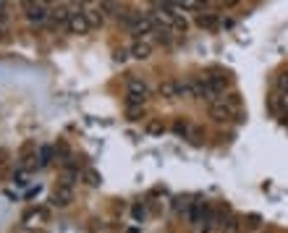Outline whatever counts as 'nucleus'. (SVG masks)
Wrapping results in <instances>:
<instances>
[{
  "instance_id": "obj_1",
  "label": "nucleus",
  "mask_w": 288,
  "mask_h": 233,
  "mask_svg": "<svg viewBox=\"0 0 288 233\" xmlns=\"http://www.w3.org/2000/svg\"><path fill=\"white\" fill-rule=\"evenodd\" d=\"M24 16L32 24H45V21L50 19V11L42 0H29V3H24Z\"/></svg>"
},
{
  "instance_id": "obj_34",
  "label": "nucleus",
  "mask_w": 288,
  "mask_h": 233,
  "mask_svg": "<svg viewBox=\"0 0 288 233\" xmlns=\"http://www.w3.org/2000/svg\"><path fill=\"white\" fill-rule=\"evenodd\" d=\"M238 3H241V0H223V6H225V8H236Z\"/></svg>"
},
{
  "instance_id": "obj_7",
  "label": "nucleus",
  "mask_w": 288,
  "mask_h": 233,
  "mask_svg": "<svg viewBox=\"0 0 288 233\" xmlns=\"http://www.w3.org/2000/svg\"><path fill=\"white\" fill-rule=\"evenodd\" d=\"M89 29H92V24L87 21L84 11H82V14H74L71 19H68V32H71V34H87Z\"/></svg>"
},
{
  "instance_id": "obj_10",
  "label": "nucleus",
  "mask_w": 288,
  "mask_h": 233,
  "mask_svg": "<svg viewBox=\"0 0 288 233\" xmlns=\"http://www.w3.org/2000/svg\"><path fill=\"white\" fill-rule=\"evenodd\" d=\"M131 55L136 58V61H147L149 55H152V45L139 40V42H134V48H131Z\"/></svg>"
},
{
  "instance_id": "obj_2",
  "label": "nucleus",
  "mask_w": 288,
  "mask_h": 233,
  "mask_svg": "<svg viewBox=\"0 0 288 233\" xmlns=\"http://www.w3.org/2000/svg\"><path fill=\"white\" fill-rule=\"evenodd\" d=\"M191 81H194V100L215 102V95H217V92L212 89L210 79H207V76H197V79H191Z\"/></svg>"
},
{
  "instance_id": "obj_13",
  "label": "nucleus",
  "mask_w": 288,
  "mask_h": 233,
  "mask_svg": "<svg viewBox=\"0 0 288 233\" xmlns=\"http://www.w3.org/2000/svg\"><path fill=\"white\" fill-rule=\"evenodd\" d=\"M217 24H220L217 14H197V27L199 29H215Z\"/></svg>"
},
{
  "instance_id": "obj_15",
  "label": "nucleus",
  "mask_w": 288,
  "mask_h": 233,
  "mask_svg": "<svg viewBox=\"0 0 288 233\" xmlns=\"http://www.w3.org/2000/svg\"><path fill=\"white\" fill-rule=\"evenodd\" d=\"M53 155H55V147H50V144H42L40 147V168H48L50 162H53Z\"/></svg>"
},
{
  "instance_id": "obj_6",
  "label": "nucleus",
  "mask_w": 288,
  "mask_h": 233,
  "mask_svg": "<svg viewBox=\"0 0 288 233\" xmlns=\"http://www.w3.org/2000/svg\"><path fill=\"white\" fill-rule=\"evenodd\" d=\"M74 14H71V8H66V6H61V8H53L50 11V24H53V29H68V19H71Z\"/></svg>"
},
{
  "instance_id": "obj_17",
  "label": "nucleus",
  "mask_w": 288,
  "mask_h": 233,
  "mask_svg": "<svg viewBox=\"0 0 288 233\" xmlns=\"http://www.w3.org/2000/svg\"><path fill=\"white\" fill-rule=\"evenodd\" d=\"M129 92H134V95H144V97L149 95V89H147L144 81L142 79H134V76L129 79Z\"/></svg>"
},
{
  "instance_id": "obj_12",
  "label": "nucleus",
  "mask_w": 288,
  "mask_h": 233,
  "mask_svg": "<svg viewBox=\"0 0 288 233\" xmlns=\"http://www.w3.org/2000/svg\"><path fill=\"white\" fill-rule=\"evenodd\" d=\"M144 131H147L149 136H163V131H165V123H163V118H147V123H144Z\"/></svg>"
},
{
  "instance_id": "obj_29",
  "label": "nucleus",
  "mask_w": 288,
  "mask_h": 233,
  "mask_svg": "<svg viewBox=\"0 0 288 233\" xmlns=\"http://www.w3.org/2000/svg\"><path fill=\"white\" fill-rule=\"evenodd\" d=\"M191 8L204 11V8H210V0H191Z\"/></svg>"
},
{
  "instance_id": "obj_31",
  "label": "nucleus",
  "mask_w": 288,
  "mask_h": 233,
  "mask_svg": "<svg viewBox=\"0 0 288 233\" xmlns=\"http://www.w3.org/2000/svg\"><path fill=\"white\" fill-rule=\"evenodd\" d=\"M202 136H204V131H202V129H194V131H191V139H194L197 144L202 142Z\"/></svg>"
},
{
  "instance_id": "obj_28",
  "label": "nucleus",
  "mask_w": 288,
  "mask_h": 233,
  "mask_svg": "<svg viewBox=\"0 0 288 233\" xmlns=\"http://www.w3.org/2000/svg\"><path fill=\"white\" fill-rule=\"evenodd\" d=\"M126 110H129V118H131V121L144 118V110H142V108H126Z\"/></svg>"
},
{
  "instance_id": "obj_38",
  "label": "nucleus",
  "mask_w": 288,
  "mask_h": 233,
  "mask_svg": "<svg viewBox=\"0 0 288 233\" xmlns=\"http://www.w3.org/2000/svg\"><path fill=\"white\" fill-rule=\"evenodd\" d=\"M6 40V32H3V27H0V42H3Z\"/></svg>"
},
{
  "instance_id": "obj_9",
  "label": "nucleus",
  "mask_w": 288,
  "mask_h": 233,
  "mask_svg": "<svg viewBox=\"0 0 288 233\" xmlns=\"http://www.w3.org/2000/svg\"><path fill=\"white\" fill-rule=\"evenodd\" d=\"M157 95L163 100H178V81H163V84L157 87Z\"/></svg>"
},
{
  "instance_id": "obj_35",
  "label": "nucleus",
  "mask_w": 288,
  "mask_h": 233,
  "mask_svg": "<svg viewBox=\"0 0 288 233\" xmlns=\"http://www.w3.org/2000/svg\"><path fill=\"white\" fill-rule=\"evenodd\" d=\"M45 6H58V3H63V0H42Z\"/></svg>"
},
{
  "instance_id": "obj_36",
  "label": "nucleus",
  "mask_w": 288,
  "mask_h": 233,
  "mask_svg": "<svg viewBox=\"0 0 288 233\" xmlns=\"http://www.w3.org/2000/svg\"><path fill=\"white\" fill-rule=\"evenodd\" d=\"M6 157H8V152H6V149H0V165L6 162Z\"/></svg>"
},
{
  "instance_id": "obj_8",
  "label": "nucleus",
  "mask_w": 288,
  "mask_h": 233,
  "mask_svg": "<svg viewBox=\"0 0 288 233\" xmlns=\"http://www.w3.org/2000/svg\"><path fill=\"white\" fill-rule=\"evenodd\" d=\"M241 228H244V217H241V215H228L220 223L223 233H241Z\"/></svg>"
},
{
  "instance_id": "obj_21",
  "label": "nucleus",
  "mask_w": 288,
  "mask_h": 233,
  "mask_svg": "<svg viewBox=\"0 0 288 233\" xmlns=\"http://www.w3.org/2000/svg\"><path fill=\"white\" fill-rule=\"evenodd\" d=\"M178 97L194 100V81H178Z\"/></svg>"
},
{
  "instance_id": "obj_26",
  "label": "nucleus",
  "mask_w": 288,
  "mask_h": 233,
  "mask_svg": "<svg viewBox=\"0 0 288 233\" xmlns=\"http://www.w3.org/2000/svg\"><path fill=\"white\" fill-rule=\"evenodd\" d=\"M173 32H183L186 34V29H189V24H186V19L183 16H176V21H173V27H170Z\"/></svg>"
},
{
  "instance_id": "obj_30",
  "label": "nucleus",
  "mask_w": 288,
  "mask_h": 233,
  "mask_svg": "<svg viewBox=\"0 0 288 233\" xmlns=\"http://www.w3.org/2000/svg\"><path fill=\"white\" fill-rule=\"evenodd\" d=\"M144 215H147V212H144V207L136 204V207H134V220H144Z\"/></svg>"
},
{
  "instance_id": "obj_23",
  "label": "nucleus",
  "mask_w": 288,
  "mask_h": 233,
  "mask_svg": "<svg viewBox=\"0 0 288 233\" xmlns=\"http://www.w3.org/2000/svg\"><path fill=\"white\" fill-rule=\"evenodd\" d=\"M32 152H37V144H34V142H27L24 147H21V155H19V162H21V165H27V160L32 157Z\"/></svg>"
},
{
  "instance_id": "obj_14",
  "label": "nucleus",
  "mask_w": 288,
  "mask_h": 233,
  "mask_svg": "<svg viewBox=\"0 0 288 233\" xmlns=\"http://www.w3.org/2000/svg\"><path fill=\"white\" fill-rule=\"evenodd\" d=\"M207 79H210V84H212V89H215V92H225V87L230 84L228 74H223V71H215L212 76H207Z\"/></svg>"
},
{
  "instance_id": "obj_3",
  "label": "nucleus",
  "mask_w": 288,
  "mask_h": 233,
  "mask_svg": "<svg viewBox=\"0 0 288 233\" xmlns=\"http://www.w3.org/2000/svg\"><path fill=\"white\" fill-rule=\"evenodd\" d=\"M50 202H53L55 207H68V204L74 202V186L58 183L55 191H53V196H50Z\"/></svg>"
},
{
  "instance_id": "obj_40",
  "label": "nucleus",
  "mask_w": 288,
  "mask_h": 233,
  "mask_svg": "<svg viewBox=\"0 0 288 233\" xmlns=\"http://www.w3.org/2000/svg\"><path fill=\"white\" fill-rule=\"evenodd\" d=\"M267 233H272V230H267Z\"/></svg>"
},
{
  "instance_id": "obj_25",
  "label": "nucleus",
  "mask_w": 288,
  "mask_h": 233,
  "mask_svg": "<svg viewBox=\"0 0 288 233\" xmlns=\"http://www.w3.org/2000/svg\"><path fill=\"white\" fill-rule=\"evenodd\" d=\"M223 102L228 105V108H230V110H236V108H238V105H241V95H238V92H230V95H228V97H223Z\"/></svg>"
},
{
  "instance_id": "obj_11",
  "label": "nucleus",
  "mask_w": 288,
  "mask_h": 233,
  "mask_svg": "<svg viewBox=\"0 0 288 233\" xmlns=\"http://www.w3.org/2000/svg\"><path fill=\"white\" fill-rule=\"evenodd\" d=\"M202 220V202H189L186 207V223L189 225H199Z\"/></svg>"
},
{
  "instance_id": "obj_22",
  "label": "nucleus",
  "mask_w": 288,
  "mask_h": 233,
  "mask_svg": "<svg viewBox=\"0 0 288 233\" xmlns=\"http://www.w3.org/2000/svg\"><path fill=\"white\" fill-rule=\"evenodd\" d=\"M173 131H176L178 136H189L191 123H189V121H183V118H176V121H173Z\"/></svg>"
},
{
  "instance_id": "obj_39",
  "label": "nucleus",
  "mask_w": 288,
  "mask_h": 233,
  "mask_svg": "<svg viewBox=\"0 0 288 233\" xmlns=\"http://www.w3.org/2000/svg\"><path fill=\"white\" fill-rule=\"evenodd\" d=\"M79 3H89V0H79Z\"/></svg>"
},
{
  "instance_id": "obj_5",
  "label": "nucleus",
  "mask_w": 288,
  "mask_h": 233,
  "mask_svg": "<svg viewBox=\"0 0 288 233\" xmlns=\"http://www.w3.org/2000/svg\"><path fill=\"white\" fill-rule=\"evenodd\" d=\"M131 34L136 40H144V37H149V34H155V21L149 16H139L134 21V27H131Z\"/></svg>"
},
{
  "instance_id": "obj_4",
  "label": "nucleus",
  "mask_w": 288,
  "mask_h": 233,
  "mask_svg": "<svg viewBox=\"0 0 288 233\" xmlns=\"http://www.w3.org/2000/svg\"><path fill=\"white\" fill-rule=\"evenodd\" d=\"M210 118L215 123H228L233 118V110H230L223 100H215V102H210Z\"/></svg>"
},
{
  "instance_id": "obj_16",
  "label": "nucleus",
  "mask_w": 288,
  "mask_h": 233,
  "mask_svg": "<svg viewBox=\"0 0 288 233\" xmlns=\"http://www.w3.org/2000/svg\"><path fill=\"white\" fill-rule=\"evenodd\" d=\"M82 178H84L87 186H100V183H102V176H100L95 168H87V170L82 173Z\"/></svg>"
},
{
  "instance_id": "obj_18",
  "label": "nucleus",
  "mask_w": 288,
  "mask_h": 233,
  "mask_svg": "<svg viewBox=\"0 0 288 233\" xmlns=\"http://www.w3.org/2000/svg\"><path fill=\"white\" fill-rule=\"evenodd\" d=\"M100 14L102 16H115L118 14V3H115V0H100Z\"/></svg>"
},
{
  "instance_id": "obj_27",
  "label": "nucleus",
  "mask_w": 288,
  "mask_h": 233,
  "mask_svg": "<svg viewBox=\"0 0 288 233\" xmlns=\"http://www.w3.org/2000/svg\"><path fill=\"white\" fill-rule=\"evenodd\" d=\"M278 89L288 95V71H283V74L278 76Z\"/></svg>"
},
{
  "instance_id": "obj_19",
  "label": "nucleus",
  "mask_w": 288,
  "mask_h": 233,
  "mask_svg": "<svg viewBox=\"0 0 288 233\" xmlns=\"http://www.w3.org/2000/svg\"><path fill=\"white\" fill-rule=\"evenodd\" d=\"M84 16H87V21H89V24H92V29H95V27H100L102 21H105V16L100 14V8H92V11H84Z\"/></svg>"
},
{
  "instance_id": "obj_33",
  "label": "nucleus",
  "mask_w": 288,
  "mask_h": 233,
  "mask_svg": "<svg viewBox=\"0 0 288 233\" xmlns=\"http://www.w3.org/2000/svg\"><path fill=\"white\" fill-rule=\"evenodd\" d=\"M0 24H8V11L0 8Z\"/></svg>"
},
{
  "instance_id": "obj_24",
  "label": "nucleus",
  "mask_w": 288,
  "mask_h": 233,
  "mask_svg": "<svg viewBox=\"0 0 288 233\" xmlns=\"http://www.w3.org/2000/svg\"><path fill=\"white\" fill-rule=\"evenodd\" d=\"M244 225H246L249 230H257V228L262 225V215H257V212H249V215L244 217Z\"/></svg>"
},
{
  "instance_id": "obj_32",
  "label": "nucleus",
  "mask_w": 288,
  "mask_h": 233,
  "mask_svg": "<svg viewBox=\"0 0 288 233\" xmlns=\"http://www.w3.org/2000/svg\"><path fill=\"white\" fill-rule=\"evenodd\" d=\"M126 58H129V53H126L123 48H121V50H115V61H121V63H123Z\"/></svg>"
},
{
  "instance_id": "obj_37",
  "label": "nucleus",
  "mask_w": 288,
  "mask_h": 233,
  "mask_svg": "<svg viewBox=\"0 0 288 233\" xmlns=\"http://www.w3.org/2000/svg\"><path fill=\"white\" fill-rule=\"evenodd\" d=\"M280 123H283V126H288V110H285V113L280 115Z\"/></svg>"
},
{
  "instance_id": "obj_20",
  "label": "nucleus",
  "mask_w": 288,
  "mask_h": 233,
  "mask_svg": "<svg viewBox=\"0 0 288 233\" xmlns=\"http://www.w3.org/2000/svg\"><path fill=\"white\" fill-rule=\"evenodd\" d=\"M144 102H147L144 95H134V92L126 95V108H144Z\"/></svg>"
}]
</instances>
